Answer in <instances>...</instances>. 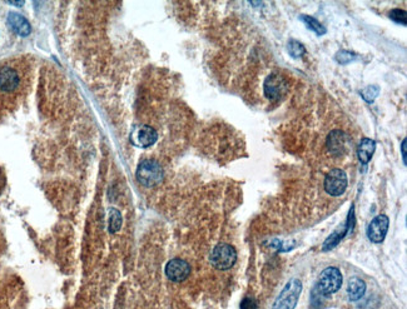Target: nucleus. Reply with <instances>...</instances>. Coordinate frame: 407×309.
<instances>
[{
    "label": "nucleus",
    "instance_id": "b1692460",
    "mask_svg": "<svg viewBox=\"0 0 407 309\" xmlns=\"http://www.w3.org/2000/svg\"><path fill=\"white\" fill-rule=\"evenodd\" d=\"M10 4H13V5H23L24 3H23V2H19V3H16V2H12V3H10Z\"/></svg>",
    "mask_w": 407,
    "mask_h": 309
},
{
    "label": "nucleus",
    "instance_id": "6e6552de",
    "mask_svg": "<svg viewBox=\"0 0 407 309\" xmlns=\"http://www.w3.org/2000/svg\"><path fill=\"white\" fill-rule=\"evenodd\" d=\"M390 220L387 215L379 214L372 219L367 228V238L372 243H381L384 242L386 237L387 231H389Z\"/></svg>",
    "mask_w": 407,
    "mask_h": 309
},
{
    "label": "nucleus",
    "instance_id": "f03ea898",
    "mask_svg": "<svg viewBox=\"0 0 407 309\" xmlns=\"http://www.w3.org/2000/svg\"><path fill=\"white\" fill-rule=\"evenodd\" d=\"M137 179L144 187H155L163 180L165 173L160 164L153 159H144L137 168Z\"/></svg>",
    "mask_w": 407,
    "mask_h": 309
},
{
    "label": "nucleus",
    "instance_id": "9d476101",
    "mask_svg": "<svg viewBox=\"0 0 407 309\" xmlns=\"http://www.w3.org/2000/svg\"><path fill=\"white\" fill-rule=\"evenodd\" d=\"M191 273V265L185 261L174 258L166 265V275L172 282H183L187 279Z\"/></svg>",
    "mask_w": 407,
    "mask_h": 309
},
{
    "label": "nucleus",
    "instance_id": "a211bd4d",
    "mask_svg": "<svg viewBox=\"0 0 407 309\" xmlns=\"http://www.w3.org/2000/svg\"><path fill=\"white\" fill-rule=\"evenodd\" d=\"M122 214L119 213V210H117L116 208H111V212H109V232L111 233L118 232L122 227Z\"/></svg>",
    "mask_w": 407,
    "mask_h": 309
},
{
    "label": "nucleus",
    "instance_id": "ddd939ff",
    "mask_svg": "<svg viewBox=\"0 0 407 309\" xmlns=\"http://www.w3.org/2000/svg\"><path fill=\"white\" fill-rule=\"evenodd\" d=\"M8 24L20 37H26L32 32L31 24L28 23V20L23 15L18 14V13H9V15H8Z\"/></svg>",
    "mask_w": 407,
    "mask_h": 309
},
{
    "label": "nucleus",
    "instance_id": "412c9836",
    "mask_svg": "<svg viewBox=\"0 0 407 309\" xmlns=\"http://www.w3.org/2000/svg\"><path fill=\"white\" fill-rule=\"evenodd\" d=\"M390 19L393 21H396V23L398 24H402V25H406V12L402 9H398V8H396V9H392L391 12H390Z\"/></svg>",
    "mask_w": 407,
    "mask_h": 309
},
{
    "label": "nucleus",
    "instance_id": "0eeeda50",
    "mask_svg": "<svg viewBox=\"0 0 407 309\" xmlns=\"http://www.w3.org/2000/svg\"><path fill=\"white\" fill-rule=\"evenodd\" d=\"M347 183H348V179H347L345 171L340 168H335L331 172H329L326 178H324V190L330 195L340 196L345 193Z\"/></svg>",
    "mask_w": 407,
    "mask_h": 309
},
{
    "label": "nucleus",
    "instance_id": "20e7f679",
    "mask_svg": "<svg viewBox=\"0 0 407 309\" xmlns=\"http://www.w3.org/2000/svg\"><path fill=\"white\" fill-rule=\"evenodd\" d=\"M341 286H342V273H341V270L336 267H329L319 275L317 289L322 295L329 297V295H332L336 292H338Z\"/></svg>",
    "mask_w": 407,
    "mask_h": 309
},
{
    "label": "nucleus",
    "instance_id": "5701e85b",
    "mask_svg": "<svg viewBox=\"0 0 407 309\" xmlns=\"http://www.w3.org/2000/svg\"><path fill=\"white\" fill-rule=\"evenodd\" d=\"M406 143L407 141L406 139H403L402 141V144H401V152H402V159H403V163L406 164Z\"/></svg>",
    "mask_w": 407,
    "mask_h": 309
},
{
    "label": "nucleus",
    "instance_id": "2eb2a0df",
    "mask_svg": "<svg viewBox=\"0 0 407 309\" xmlns=\"http://www.w3.org/2000/svg\"><path fill=\"white\" fill-rule=\"evenodd\" d=\"M376 149V142L370 138H363L357 149V157L362 164H367L372 158Z\"/></svg>",
    "mask_w": 407,
    "mask_h": 309
},
{
    "label": "nucleus",
    "instance_id": "1a4fd4ad",
    "mask_svg": "<svg viewBox=\"0 0 407 309\" xmlns=\"http://www.w3.org/2000/svg\"><path fill=\"white\" fill-rule=\"evenodd\" d=\"M354 226H355V207L352 206L351 210H349V213H348V217H347L345 226H343L342 228L337 229L336 232H333L331 236L327 238L326 242L323 243V247H322V249L326 251V250H331L332 248H335L336 245H337L338 243H340L341 240H342L343 238H345L347 234L352 231Z\"/></svg>",
    "mask_w": 407,
    "mask_h": 309
},
{
    "label": "nucleus",
    "instance_id": "6ab92c4d",
    "mask_svg": "<svg viewBox=\"0 0 407 309\" xmlns=\"http://www.w3.org/2000/svg\"><path fill=\"white\" fill-rule=\"evenodd\" d=\"M378 94H379L378 86H368L366 87L365 89L361 90V97L363 98V100L367 103H372L373 100L378 97Z\"/></svg>",
    "mask_w": 407,
    "mask_h": 309
},
{
    "label": "nucleus",
    "instance_id": "f257e3e1",
    "mask_svg": "<svg viewBox=\"0 0 407 309\" xmlns=\"http://www.w3.org/2000/svg\"><path fill=\"white\" fill-rule=\"evenodd\" d=\"M29 80L28 67L20 59L0 63V119L23 98Z\"/></svg>",
    "mask_w": 407,
    "mask_h": 309
},
{
    "label": "nucleus",
    "instance_id": "39448f33",
    "mask_svg": "<svg viewBox=\"0 0 407 309\" xmlns=\"http://www.w3.org/2000/svg\"><path fill=\"white\" fill-rule=\"evenodd\" d=\"M211 264L215 269L227 270L231 269L237 261V251L232 245L227 243H221L215 245L211 253Z\"/></svg>",
    "mask_w": 407,
    "mask_h": 309
},
{
    "label": "nucleus",
    "instance_id": "4be33fe9",
    "mask_svg": "<svg viewBox=\"0 0 407 309\" xmlns=\"http://www.w3.org/2000/svg\"><path fill=\"white\" fill-rule=\"evenodd\" d=\"M241 309H258V305L253 298L246 297L241 302Z\"/></svg>",
    "mask_w": 407,
    "mask_h": 309
},
{
    "label": "nucleus",
    "instance_id": "f8f14e48",
    "mask_svg": "<svg viewBox=\"0 0 407 309\" xmlns=\"http://www.w3.org/2000/svg\"><path fill=\"white\" fill-rule=\"evenodd\" d=\"M326 146L331 154L342 155L348 147V138L342 130H333L327 136Z\"/></svg>",
    "mask_w": 407,
    "mask_h": 309
},
{
    "label": "nucleus",
    "instance_id": "7ed1b4c3",
    "mask_svg": "<svg viewBox=\"0 0 407 309\" xmlns=\"http://www.w3.org/2000/svg\"><path fill=\"white\" fill-rule=\"evenodd\" d=\"M302 293V283L297 278L287 282L277 299L273 303L272 309H294Z\"/></svg>",
    "mask_w": 407,
    "mask_h": 309
},
{
    "label": "nucleus",
    "instance_id": "4468645a",
    "mask_svg": "<svg viewBox=\"0 0 407 309\" xmlns=\"http://www.w3.org/2000/svg\"><path fill=\"white\" fill-rule=\"evenodd\" d=\"M366 293V283L361 278L352 277L347 283V295L351 300H359Z\"/></svg>",
    "mask_w": 407,
    "mask_h": 309
},
{
    "label": "nucleus",
    "instance_id": "f3484780",
    "mask_svg": "<svg viewBox=\"0 0 407 309\" xmlns=\"http://www.w3.org/2000/svg\"><path fill=\"white\" fill-rule=\"evenodd\" d=\"M287 50H288V54L294 59H300L302 58L303 55L306 54V48L302 43H300L299 40L291 39L287 44Z\"/></svg>",
    "mask_w": 407,
    "mask_h": 309
},
{
    "label": "nucleus",
    "instance_id": "423d86ee",
    "mask_svg": "<svg viewBox=\"0 0 407 309\" xmlns=\"http://www.w3.org/2000/svg\"><path fill=\"white\" fill-rule=\"evenodd\" d=\"M288 84L286 79L281 74L272 73L266 78L263 84V92L267 99L269 100H280L287 93Z\"/></svg>",
    "mask_w": 407,
    "mask_h": 309
},
{
    "label": "nucleus",
    "instance_id": "9b49d317",
    "mask_svg": "<svg viewBox=\"0 0 407 309\" xmlns=\"http://www.w3.org/2000/svg\"><path fill=\"white\" fill-rule=\"evenodd\" d=\"M130 138H132V142L137 147L148 148L157 142L158 134L149 125H141V127L133 130Z\"/></svg>",
    "mask_w": 407,
    "mask_h": 309
},
{
    "label": "nucleus",
    "instance_id": "aec40b11",
    "mask_svg": "<svg viewBox=\"0 0 407 309\" xmlns=\"http://www.w3.org/2000/svg\"><path fill=\"white\" fill-rule=\"evenodd\" d=\"M356 58H357L356 54L352 53V51H348V50H340V51H337L335 55L336 62L340 63V64H343V65L354 62Z\"/></svg>",
    "mask_w": 407,
    "mask_h": 309
},
{
    "label": "nucleus",
    "instance_id": "dca6fc26",
    "mask_svg": "<svg viewBox=\"0 0 407 309\" xmlns=\"http://www.w3.org/2000/svg\"><path fill=\"white\" fill-rule=\"evenodd\" d=\"M300 19H301L302 23L305 24V25L307 26L311 32H313L316 35H318V37L326 34V28H324V26L322 25V24L319 23L316 18H313V16L303 14L300 16Z\"/></svg>",
    "mask_w": 407,
    "mask_h": 309
}]
</instances>
